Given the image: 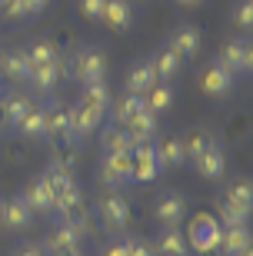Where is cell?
Wrapping results in <instances>:
<instances>
[{
  "instance_id": "6da1fadb",
  "label": "cell",
  "mask_w": 253,
  "mask_h": 256,
  "mask_svg": "<svg viewBox=\"0 0 253 256\" xmlns=\"http://www.w3.org/2000/svg\"><path fill=\"white\" fill-rule=\"evenodd\" d=\"M97 216H100L103 230L107 233H120L127 223H130V203L117 186H107V190L97 196Z\"/></svg>"
},
{
  "instance_id": "7a4b0ae2",
  "label": "cell",
  "mask_w": 253,
  "mask_h": 256,
  "mask_svg": "<svg viewBox=\"0 0 253 256\" xmlns=\"http://www.w3.org/2000/svg\"><path fill=\"white\" fill-rule=\"evenodd\" d=\"M216 64L226 66L233 76H246L253 70V47L250 40H246V34H240V37H230L220 47V54H216Z\"/></svg>"
},
{
  "instance_id": "3957f363",
  "label": "cell",
  "mask_w": 253,
  "mask_h": 256,
  "mask_svg": "<svg viewBox=\"0 0 253 256\" xmlns=\"http://www.w3.org/2000/svg\"><path fill=\"white\" fill-rule=\"evenodd\" d=\"M70 74L80 84H97V80H107V57H103L100 47H80L74 54V64H70Z\"/></svg>"
},
{
  "instance_id": "277c9868",
  "label": "cell",
  "mask_w": 253,
  "mask_h": 256,
  "mask_svg": "<svg viewBox=\"0 0 253 256\" xmlns=\"http://www.w3.org/2000/svg\"><path fill=\"white\" fill-rule=\"evenodd\" d=\"M97 180L103 186H123L133 183V160L130 153H103L97 163Z\"/></svg>"
},
{
  "instance_id": "5b68a950",
  "label": "cell",
  "mask_w": 253,
  "mask_h": 256,
  "mask_svg": "<svg viewBox=\"0 0 253 256\" xmlns=\"http://www.w3.org/2000/svg\"><path fill=\"white\" fill-rule=\"evenodd\" d=\"M60 80H64V57L50 60V64H40V66H30V74H27L24 84L30 86V94L50 96L57 86H60Z\"/></svg>"
},
{
  "instance_id": "8992f818",
  "label": "cell",
  "mask_w": 253,
  "mask_h": 256,
  "mask_svg": "<svg viewBox=\"0 0 253 256\" xmlns=\"http://www.w3.org/2000/svg\"><path fill=\"white\" fill-rule=\"evenodd\" d=\"M153 216H157L160 226H180L183 216H187V200L180 190H163L153 200Z\"/></svg>"
},
{
  "instance_id": "52a82bcc",
  "label": "cell",
  "mask_w": 253,
  "mask_h": 256,
  "mask_svg": "<svg viewBox=\"0 0 253 256\" xmlns=\"http://www.w3.org/2000/svg\"><path fill=\"white\" fill-rule=\"evenodd\" d=\"M220 223H216L213 216H197L193 223H190V233H183L190 243V250H197V253H210V250H216V243H220Z\"/></svg>"
},
{
  "instance_id": "ba28073f",
  "label": "cell",
  "mask_w": 253,
  "mask_h": 256,
  "mask_svg": "<svg viewBox=\"0 0 253 256\" xmlns=\"http://www.w3.org/2000/svg\"><path fill=\"white\" fill-rule=\"evenodd\" d=\"M163 47L170 50V54H177L180 60H193L200 50V30L193 27V24H177V27L170 30V37Z\"/></svg>"
},
{
  "instance_id": "9c48e42d",
  "label": "cell",
  "mask_w": 253,
  "mask_h": 256,
  "mask_svg": "<svg viewBox=\"0 0 253 256\" xmlns=\"http://www.w3.org/2000/svg\"><path fill=\"white\" fill-rule=\"evenodd\" d=\"M130 160H133V180L137 183H153L160 176V163H157V150H153V140L140 143L130 150Z\"/></svg>"
},
{
  "instance_id": "30bf717a",
  "label": "cell",
  "mask_w": 253,
  "mask_h": 256,
  "mask_svg": "<svg viewBox=\"0 0 253 256\" xmlns=\"http://www.w3.org/2000/svg\"><path fill=\"white\" fill-rule=\"evenodd\" d=\"M34 223V213L30 206L24 203V196H10V200H0V226L4 230H14V233H24V230Z\"/></svg>"
},
{
  "instance_id": "8fae6325",
  "label": "cell",
  "mask_w": 253,
  "mask_h": 256,
  "mask_svg": "<svg viewBox=\"0 0 253 256\" xmlns=\"http://www.w3.org/2000/svg\"><path fill=\"white\" fill-rule=\"evenodd\" d=\"M20 196H24V203L30 206V213H34V216H37V213H54L57 193L50 190V183L44 180V173H40V176H34V180L20 190Z\"/></svg>"
},
{
  "instance_id": "7c38bea8",
  "label": "cell",
  "mask_w": 253,
  "mask_h": 256,
  "mask_svg": "<svg viewBox=\"0 0 253 256\" xmlns=\"http://www.w3.org/2000/svg\"><path fill=\"white\" fill-rule=\"evenodd\" d=\"M30 94H24L20 86H7V90H0V124H7L10 130H14V124H17L20 116L30 110Z\"/></svg>"
},
{
  "instance_id": "4fadbf2b",
  "label": "cell",
  "mask_w": 253,
  "mask_h": 256,
  "mask_svg": "<svg viewBox=\"0 0 253 256\" xmlns=\"http://www.w3.org/2000/svg\"><path fill=\"white\" fill-rule=\"evenodd\" d=\"M14 133L24 140H47V106L44 104H30V110L14 124Z\"/></svg>"
},
{
  "instance_id": "5bb4252c",
  "label": "cell",
  "mask_w": 253,
  "mask_h": 256,
  "mask_svg": "<svg viewBox=\"0 0 253 256\" xmlns=\"http://www.w3.org/2000/svg\"><path fill=\"white\" fill-rule=\"evenodd\" d=\"M190 163H193V173L203 176V180H210V183L223 180V173H226V153H223L220 143H213L210 150H203L197 160H190Z\"/></svg>"
},
{
  "instance_id": "9a60e30c",
  "label": "cell",
  "mask_w": 253,
  "mask_h": 256,
  "mask_svg": "<svg viewBox=\"0 0 253 256\" xmlns=\"http://www.w3.org/2000/svg\"><path fill=\"white\" fill-rule=\"evenodd\" d=\"M150 246L157 256H190V243L180 226H160V233L153 236Z\"/></svg>"
},
{
  "instance_id": "2e32d148",
  "label": "cell",
  "mask_w": 253,
  "mask_h": 256,
  "mask_svg": "<svg viewBox=\"0 0 253 256\" xmlns=\"http://www.w3.org/2000/svg\"><path fill=\"white\" fill-rule=\"evenodd\" d=\"M236 76L226 70V66H220L216 60H210V66L203 70V76H200V86H203L206 96H226L230 90H233Z\"/></svg>"
},
{
  "instance_id": "e0dca14e",
  "label": "cell",
  "mask_w": 253,
  "mask_h": 256,
  "mask_svg": "<svg viewBox=\"0 0 253 256\" xmlns=\"http://www.w3.org/2000/svg\"><path fill=\"white\" fill-rule=\"evenodd\" d=\"M100 124H103L100 110H94V106H87V104L70 106V133H74V143L87 140V133H94Z\"/></svg>"
},
{
  "instance_id": "ac0fdd59",
  "label": "cell",
  "mask_w": 253,
  "mask_h": 256,
  "mask_svg": "<svg viewBox=\"0 0 253 256\" xmlns=\"http://www.w3.org/2000/svg\"><path fill=\"white\" fill-rule=\"evenodd\" d=\"M47 106V136L54 143H74L70 133V106L64 104H44Z\"/></svg>"
},
{
  "instance_id": "d6986e66",
  "label": "cell",
  "mask_w": 253,
  "mask_h": 256,
  "mask_svg": "<svg viewBox=\"0 0 253 256\" xmlns=\"http://www.w3.org/2000/svg\"><path fill=\"white\" fill-rule=\"evenodd\" d=\"M100 24L110 27L113 34H127L133 24V7L130 0H107L103 4V14H100Z\"/></svg>"
},
{
  "instance_id": "ffe728a7",
  "label": "cell",
  "mask_w": 253,
  "mask_h": 256,
  "mask_svg": "<svg viewBox=\"0 0 253 256\" xmlns=\"http://www.w3.org/2000/svg\"><path fill=\"white\" fill-rule=\"evenodd\" d=\"M157 124H160V116L150 114L147 106H140V110H137L123 126H127V133H130V143H133V146H140V143H147V140L157 136Z\"/></svg>"
},
{
  "instance_id": "44dd1931",
  "label": "cell",
  "mask_w": 253,
  "mask_h": 256,
  "mask_svg": "<svg viewBox=\"0 0 253 256\" xmlns=\"http://www.w3.org/2000/svg\"><path fill=\"white\" fill-rule=\"evenodd\" d=\"M0 74H4V80H7L10 86L24 84L27 74H30V64H27V57H24V50H20V47L0 50Z\"/></svg>"
},
{
  "instance_id": "7402d4cb",
  "label": "cell",
  "mask_w": 253,
  "mask_h": 256,
  "mask_svg": "<svg viewBox=\"0 0 253 256\" xmlns=\"http://www.w3.org/2000/svg\"><path fill=\"white\" fill-rule=\"evenodd\" d=\"M153 150H157V163L160 170H177L187 163V153H183V136H163V140H153Z\"/></svg>"
},
{
  "instance_id": "603a6c76",
  "label": "cell",
  "mask_w": 253,
  "mask_h": 256,
  "mask_svg": "<svg viewBox=\"0 0 253 256\" xmlns=\"http://www.w3.org/2000/svg\"><path fill=\"white\" fill-rule=\"evenodd\" d=\"M80 240L84 236H80L64 216H57V226L50 230V236H47V250L50 253H74V250L80 246Z\"/></svg>"
},
{
  "instance_id": "cb8c5ba5",
  "label": "cell",
  "mask_w": 253,
  "mask_h": 256,
  "mask_svg": "<svg viewBox=\"0 0 253 256\" xmlns=\"http://www.w3.org/2000/svg\"><path fill=\"white\" fill-rule=\"evenodd\" d=\"M153 84H157V74H153L150 57L137 60V64L127 70V94H147Z\"/></svg>"
},
{
  "instance_id": "d4e9b609",
  "label": "cell",
  "mask_w": 253,
  "mask_h": 256,
  "mask_svg": "<svg viewBox=\"0 0 253 256\" xmlns=\"http://www.w3.org/2000/svg\"><path fill=\"white\" fill-rule=\"evenodd\" d=\"M24 50V57H27L30 66H40V64H50V60H60L64 54H60V47H57V40L50 37H37V40H30L27 47H20Z\"/></svg>"
},
{
  "instance_id": "484cf974",
  "label": "cell",
  "mask_w": 253,
  "mask_h": 256,
  "mask_svg": "<svg viewBox=\"0 0 253 256\" xmlns=\"http://www.w3.org/2000/svg\"><path fill=\"white\" fill-rule=\"evenodd\" d=\"M173 100H177V94H173V86L167 84V80H157V84L143 94V106L150 110V114H167V110H173Z\"/></svg>"
},
{
  "instance_id": "4316f807",
  "label": "cell",
  "mask_w": 253,
  "mask_h": 256,
  "mask_svg": "<svg viewBox=\"0 0 253 256\" xmlns=\"http://www.w3.org/2000/svg\"><path fill=\"white\" fill-rule=\"evenodd\" d=\"M143 106V94H120V96H113L110 106H107V114H110V124L123 126L127 120H130L137 110Z\"/></svg>"
},
{
  "instance_id": "83f0119b",
  "label": "cell",
  "mask_w": 253,
  "mask_h": 256,
  "mask_svg": "<svg viewBox=\"0 0 253 256\" xmlns=\"http://www.w3.org/2000/svg\"><path fill=\"white\" fill-rule=\"evenodd\" d=\"M246 246H250V226H223L220 230V243H216L220 256H236Z\"/></svg>"
},
{
  "instance_id": "f1b7e54d",
  "label": "cell",
  "mask_w": 253,
  "mask_h": 256,
  "mask_svg": "<svg viewBox=\"0 0 253 256\" xmlns=\"http://www.w3.org/2000/svg\"><path fill=\"white\" fill-rule=\"evenodd\" d=\"M133 143H130V133L127 126H117V124H107L100 133V153H130Z\"/></svg>"
},
{
  "instance_id": "f546056e",
  "label": "cell",
  "mask_w": 253,
  "mask_h": 256,
  "mask_svg": "<svg viewBox=\"0 0 253 256\" xmlns=\"http://www.w3.org/2000/svg\"><path fill=\"white\" fill-rule=\"evenodd\" d=\"M110 100H113V94H110V86H107V80L80 84V100H77V104H87V106H94V110H100V114H107Z\"/></svg>"
},
{
  "instance_id": "4dcf8cb0",
  "label": "cell",
  "mask_w": 253,
  "mask_h": 256,
  "mask_svg": "<svg viewBox=\"0 0 253 256\" xmlns=\"http://www.w3.org/2000/svg\"><path fill=\"white\" fill-rule=\"evenodd\" d=\"M150 64H153V74H157V80H173V76L183 70V60L177 57V54H170L167 47H160L150 54Z\"/></svg>"
},
{
  "instance_id": "1f68e13d",
  "label": "cell",
  "mask_w": 253,
  "mask_h": 256,
  "mask_svg": "<svg viewBox=\"0 0 253 256\" xmlns=\"http://www.w3.org/2000/svg\"><path fill=\"white\" fill-rule=\"evenodd\" d=\"M44 180L50 183V190H54V193H64V190H74V186H77L70 166H67V163H60V160H54L47 170H44Z\"/></svg>"
},
{
  "instance_id": "d6a6232c",
  "label": "cell",
  "mask_w": 253,
  "mask_h": 256,
  "mask_svg": "<svg viewBox=\"0 0 253 256\" xmlns=\"http://www.w3.org/2000/svg\"><path fill=\"white\" fill-rule=\"evenodd\" d=\"M213 220L220 223V226H246V223H250V210H243V206H236V203H230V200H223Z\"/></svg>"
},
{
  "instance_id": "836d02e7",
  "label": "cell",
  "mask_w": 253,
  "mask_h": 256,
  "mask_svg": "<svg viewBox=\"0 0 253 256\" xmlns=\"http://www.w3.org/2000/svg\"><path fill=\"white\" fill-rule=\"evenodd\" d=\"M223 200H230V203H236V206H243V210H253V186H250V180L236 176V180L226 186Z\"/></svg>"
},
{
  "instance_id": "e575fe53",
  "label": "cell",
  "mask_w": 253,
  "mask_h": 256,
  "mask_svg": "<svg viewBox=\"0 0 253 256\" xmlns=\"http://www.w3.org/2000/svg\"><path fill=\"white\" fill-rule=\"evenodd\" d=\"M230 24H233L240 34L253 27V0H233V10H230Z\"/></svg>"
},
{
  "instance_id": "d590c367",
  "label": "cell",
  "mask_w": 253,
  "mask_h": 256,
  "mask_svg": "<svg viewBox=\"0 0 253 256\" xmlns=\"http://www.w3.org/2000/svg\"><path fill=\"white\" fill-rule=\"evenodd\" d=\"M213 143H216V136H213V133L197 130L193 136H190V140H183V153H187V160H197L200 153H203V150H210Z\"/></svg>"
},
{
  "instance_id": "8d00e7d4",
  "label": "cell",
  "mask_w": 253,
  "mask_h": 256,
  "mask_svg": "<svg viewBox=\"0 0 253 256\" xmlns=\"http://www.w3.org/2000/svg\"><path fill=\"white\" fill-rule=\"evenodd\" d=\"M103 4H107V0H77V14H80L84 20H94V24H100Z\"/></svg>"
},
{
  "instance_id": "74e56055",
  "label": "cell",
  "mask_w": 253,
  "mask_h": 256,
  "mask_svg": "<svg viewBox=\"0 0 253 256\" xmlns=\"http://www.w3.org/2000/svg\"><path fill=\"white\" fill-rule=\"evenodd\" d=\"M100 256H130V236H113L103 243Z\"/></svg>"
},
{
  "instance_id": "f35d334b",
  "label": "cell",
  "mask_w": 253,
  "mask_h": 256,
  "mask_svg": "<svg viewBox=\"0 0 253 256\" xmlns=\"http://www.w3.org/2000/svg\"><path fill=\"white\" fill-rule=\"evenodd\" d=\"M20 4H24V17H27V20L40 17V14L50 7V0H20Z\"/></svg>"
},
{
  "instance_id": "ab89813d",
  "label": "cell",
  "mask_w": 253,
  "mask_h": 256,
  "mask_svg": "<svg viewBox=\"0 0 253 256\" xmlns=\"http://www.w3.org/2000/svg\"><path fill=\"white\" fill-rule=\"evenodd\" d=\"M130 256H157L147 240H130Z\"/></svg>"
},
{
  "instance_id": "60d3db41",
  "label": "cell",
  "mask_w": 253,
  "mask_h": 256,
  "mask_svg": "<svg viewBox=\"0 0 253 256\" xmlns=\"http://www.w3.org/2000/svg\"><path fill=\"white\" fill-rule=\"evenodd\" d=\"M14 256H44V250H40V246H30V243H27V246H20Z\"/></svg>"
},
{
  "instance_id": "b9f144b4",
  "label": "cell",
  "mask_w": 253,
  "mask_h": 256,
  "mask_svg": "<svg viewBox=\"0 0 253 256\" xmlns=\"http://www.w3.org/2000/svg\"><path fill=\"white\" fill-rule=\"evenodd\" d=\"M173 4H180V7H197V4H203V0H173Z\"/></svg>"
},
{
  "instance_id": "7bdbcfd3",
  "label": "cell",
  "mask_w": 253,
  "mask_h": 256,
  "mask_svg": "<svg viewBox=\"0 0 253 256\" xmlns=\"http://www.w3.org/2000/svg\"><path fill=\"white\" fill-rule=\"evenodd\" d=\"M236 256H253V246H246V250H240Z\"/></svg>"
},
{
  "instance_id": "ee69618b",
  "label": "cell",
  "mask_w": 253,
  "mask_h": 256,
  "mask_svg": "<svg viewBox=\"0 0 253 256\" xmlns=\"http://www.w3.org/2000/svg\"><path fill=\"white\" fill-rule=\"evenodd\" d=\"M4 4H10V0H0V7H4Z\"/></svg>"
},
{
  "instance_id": "f6af8a7d",
  "label": "cell",
  "mask_w": 253,
  "mask_h": 256,
  "mask_svg": "<svg viewBox=\"0 0 253 256\" xmlns=\"http://www.w3.org/2000/svg\"><path fill=\"white\" fill-rule=\"evenodd\" d=\"M0 84H4V74H0Z\"/></svg>"
},
{
  "instance_id": "bcb514c9",
  "label": "cell",
  "mask_w": 253,
  "mask_h": 256,
  "mask_svg": "<svg viewBox=\"0 0 253 256\" xmlns=\"http://www.w3.org/2000/svg\"><path fill=\"white\" fill-rule=\"evenodd\" d=\"M0 130H4V124H0Z\"/></svg>"
}]
</instances>
